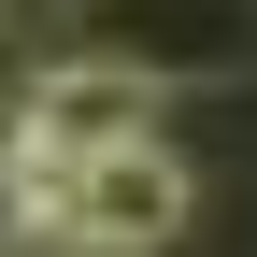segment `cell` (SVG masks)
Returning a JSON list of instances; mask_svg holds the SVG:
<instances>
[{
  "instance_id": "3957f363",
  "label": "cell",
  "mask_w": 257,
  "mask_h": 257,
  "mask_svg": "<svg viewBox=\"0 0 257 257\" xmlns=\"http://www.w3.org/2000/svg\"><path fill=\"white\" fill-rule=\"evenodd\" d=\"M15 114H29V128H57L72 157L143 143V86H128V72H100V57H43V72L15 86Z\"/></svg>"
},
{
  "instance_id": "7a4b0ae2",
  "label": "cell",
  "mask_w": 257,
  "mask_h": 257,
  "mask_svg": "<svg viewBox=\"0 0 257 257\" xmlns=\"http://www.w3.org/2000/svg\"><path fill=\"white\" fill-rule=\"evenodd\" d=\"M186 214H200V172H186L172 143H100L72 172V243L86 257H157V243H186Z\"/></svg>"
},
{
  "instance_id": "6da1fadb",
  "label": "cell",
  "mask_w": 257,
  "mask_h": 257,
  "mask_svg": "<svg viewBox=\"0 0 257 257\" xmlns=\"http://www.w3.org/2000/svg\"><path fill=\"white\" fill-rule=\"evenodd\" d=\"M72 57H100L157 100V86H257V0H86Z\"/></svg>"
},
{
  "instance_id": "277c9868",
  "label": "cell",
  "mask_w": 257,
  "mask_h": 257,
  "mask_svg": "<svg viewBox=\"0 0 257 257\" xmlns=\"http://www.w3.org/2000/svg\"><path fill=\"white\" fill-rule=\"evenodd\" d=\"M86 0H0V29H72Z\"/></svg>"
}]
</instances>
